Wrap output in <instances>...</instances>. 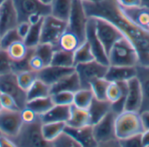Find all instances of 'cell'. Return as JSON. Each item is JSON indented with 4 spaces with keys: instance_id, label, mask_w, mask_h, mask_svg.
Segmentation results:
<instances>
[{
    "instance_id": "13",
    "label": "cell",
    "mask_w": 149,
    "mask_h": 147,
    "mask_svg": "<svg viewBox=\"0 0 149 147\" xmlns=\"http://www.w3.org/2000/svg\"><path fill=\"white\" fill-rule=\"evenodd\" d=\"M86 40L89 43L92 52L94 55V59L103 64L109 65L108 54L99 39L96 32L95 19L93 17H89L87 29H86Z\"/></svg>"
},
{
    "instance_id": "25",
    "label": "cell",
    "mask_w": 149,
    "mask_h": 147,
    "mask_svg": "<svg viewBox=\"0 0 149 147\" xmlns=\"http://www.w3.org/2000/svg\"><path fill=\"white\" fill-rule=\"evenodd\" d=\"M73 0H53L51 4V14L67 21L72 11Z\"/></svg>"
},
{
    "instance_id": "34",
    "label": "cell",
    "mask_w": 149,
    "mask_h": 147,
    "mask_svg": "<svg viewBox=\"0 0 149 147\" xmlns=\"http://www.w3.org/2000/svg\"><path fill=\"white\" fill-rule=\"evenodd\" d=\"M74 62L75 65L77 64H80V63H86V62H89L92 61L94 59V55L92 52L91 46L89 45V43L86 40L85 42H83L74 52Z\"/></svg>"
},
{
    "instance_id": "11",
    "label": "cell",
    "mask_w": 149,
    "mask_h": 147,
    "mask_svg": "<svg viewBox=\"0 0 149 147\" xmlns=\"http://www.w3.org/2000/svg\"><path fill=\"white\" fill-rule=\"evenodd\" d=\"M23 121L20 110H0V131L3 135L13 139L20 131Z\"/></svg>"
},
{
    "instance_id": "19",
    "label": "cell",
    "mask_w": 149,
    "mask_h": 147,
    "mask_svg": "<svg viewBox=\"0 0 149 147\" xmlns=\"http://www.w3.org/2000/svg\"><path fill=\"white\" fill-rule=\"evenodd\" d=\"M125 14L138 26L149 32V9L146 6L137 7H123L121 6Z\"/></svg>"
},
{
    "instance_id": "46",
    "label": "cell",
    "mask_w": 149,
    "mask_h": 147,
    "mask_svg": "<svg viewBox=\"0 0 149 147\" xmlns=\"http://www.w3.org/2000/svg\"><path fill=\"white\" fill-rule=\"evenodd\" d=\"M45 67H46L44 63V61L34 53V48L32 50V53L31 54V57L29 59V68L31 70H33L35 72H39L41 69H43Z\"/></svg>"
},
{
    "instance_id": "58",
    "label": "cell",
    "mask_w": 149,
    "mask_h": 147,
    "mask_svg": "<svg viewBox=\"0 0 149 147\" xmlns=\"http://www.w3.org/2000/svg\"><path fill=\"white\" fill-rule=\"evenodd\" d=\"M1 135H3V134H2V132H1V131H0V136H1Z\"/></svg>"
},
{
    "instance_id": "1",
    "label": "cell",
    "mask_w": 149,
    "mask_h": 147,
    "mask_svg": "<svg viewBox=\"0 0 149 147\" xmlns=\"http://www.w3.org/2000/svg\"><path fill=\"white\" fill-rule=\"evenodd\" d=\"M88 17L102 18L111 22L128 39L139 53V65H149V32L135 25L123 11L118 0L98 3L83 1Z\"/></svg>"
},
{
    "instance_id": "31",
    "label": "cell",
    "mask_w": 149,
    "mask_h": 147,
    "mask_svg": "<svg viewBox=\"0 0 149 147\" xmlns=\"http://www.w3.org/2000/svg\"><path fill=\"white\" fill-rule=\"evenodd\" d=\"M55 104L52 96H48L45 97H40V98H36L33 100L27 101L25 106L31 109L38 116H41L45 112H47Z\"/></svg>"
},
{
    "instance_id": "39",
    "label": "cell",
    "mask_w": 149,
    "mask_h": 147,
    "mask_svg": "<svg viewBox=\"0 0 149 147\" xmlns=\"http://www.w3.org/2000/svg\"><path fill=\"white\" fill-rule=\"evenodd\" d=\"M52 147H81L80 144L68 132L64 131L53 141L51 142Z\"/></svg>"
},
{
    "instance_id": "35",
    "label": "cell",
    "mask_w": 149,
    "mask_h": 147,
    "mask_svg": "<svg viewBox=\"0 0 149 147\" xmlns=\"http://www.w3.org/2000/svg\"><path fill=\"white\" fill-rule=\"evenodd\" d=\"M43 19L37 24L31 25L30 31L27 36L24 39V42L25 43V45L30 48L36 47L41 42V32H42Z\"/></svg>"
},
{
    "instance_id": "23",
    "label": "cell",
    "mask_w": 149,
    "mask_h": 147,
    "mask_svg": "<svg viewBox=\"0 0 149 147\" xmlns=\"http://www.w3.org/2000/svg\"><path fill=\"white\" fill-rule=\"evenodd\" d=\"M87 110L89 112L91 124L93 125L102 119L107 113L112 110L111 103L107 99L100 100L94 97Z\"/></svg>"
},
{
    "instance_id": "22",
    "label": "cell",
    "mask_w": 149,
    "mask_h": 147,
    "mask_svg": "<svg viewBox=\"0 0 149 147\" xmlns=\"http://www.w3.org/2000/svg\"><path fill=\"white\" fill-rule=\"evenodd\" d=\"M136 77L140 82L142 91V104L140 112L149 110V65H137Z\"/></svg>"
},
{
    "instance_id": "3",
    "label": "cell",
    "mask_w": 149,
    "mask_h": 147,
    "mask_svg": "<svg viewBox=\"0 0 149 147\" xmlns=\"http://www.w3.org/2000/svg\"><path fill=\"white\" fill-rule=\"evenodd\" d=\"M116 117L117 114L111 110L102 119L93 124V135L98 146H120V139L115 131Z\"/></svg>"
},
{
    "instance_id": "29",
    "label": "cell",
    "mask_w": 149,
    "mask_h": 147,
    "mask_svg": "<svg viewBox=\"0 0 149 147\" xmlns=\"http://www.w3.org/2000/svg\"><path fill=\"white\" fill-rule=\"evenodd\" d=\"M51 64L59 67L75 68L73 52L57 48L54 52Z\"/></svg>"
},
{
    "instance_id": "54",
    "label": "cell",
    "mask_w": 149,
    "mask_h": 147,
    "mask_svg": "<svg viewBox=\"0 0 149 147\" xmlns=\"http://www.w3.org/2000/svg\"><path fill=\"white\" fill-rule=\"evenodd\" d=\"M82 1H86V2H91V3H98L100 2L102 0H82Z\"/></svg>"
},
{
    "instance_id": "28",
    "label": "cell",
    "mask_w": 149,
    "mask_h": 147,
    "mask_svg": "<svg viewBox=\"0 0 149 147\" xmlns=\"http://www.w3.org/2000/svg\"><path fill=\"white\" fill-rule=\"evenodd\" d=\"M6 52L12 62H17L23 60L29 53L30 47H28L24 40L14 42L6 49Z\"/></svg>"
},
{
    "instance_id": "32",
    "label": "cell",
    "mask_w": 149,
    "mask_h": 147,
    "mask_svg": "<svg viewBox=\"0 0 149 147\" xmlns=\"http://www.w3.org/2000/svg\"><path fill=\"white\" fill-rule=\"evenodd\" d=\"M127 82H110L107 92V99L111 103H114L121 97L127 96Z\"/></svg>"
},
{
    "instance_id": "40",
    "label": "cell",
    "mask_w": 149,
    "mask_h": 147,
    "mask_svg": "<svg viewBox=\"0 0 149 147\" xmlns=\"http://www.w3.org/2000/svg\"><path fill=\"white\" fill-rule=\"evenodd\" d=\"M54 104L58 105H72L74 99V93L69 91H60L51 95Z\"/></svg>"
},
{
    "instance_id": "4",
    "label": "cell",
    "mask_w": 149,
    "mask_h": 147,
    "mask_svg": "<svg viewBox=\"0 0 149 147\" xmlns=\"http://www.w3.org/2000/svg\"><path fill=\"white\" fill-rule=\"evenodd\" d=\"M43 123L39 118L30 124H23L17 135L12 139L16 146L41 147L50 146L42 133Z\"/></svg>"
},
{
    "instance_id": "24",
    "label": "cell",
    "mask_w": 149,
    "mask_h": 147,
    "mask_svg": "<svg viewBox=\"0 0 149 147\" xmlns=\"http://www.w3.org/2000/svg\"><path fill=\"white\" fill-rule=\"evenodd\" d=\"M91 124L90 116L87 110L79 108L72 104L71 106V115L69 120L66 123V125L70 127H82Z\"/></svg>"
},
{
    "instance_id": "53",
    "label": "cell",
    "mask_w": 149,
    "mask_h": 147,
    "mask_svg": "<svg viewBox=\"0 0 149 147\" xmlns=\"http://www.w3.org/2000/svg\"><path fill=\"white\" fill-rule=\"evenodd\" d=\"M141 2H142L143 6H146L149 9V0H141Z\"/></svg>"
},
{
    "instance_id": "43",
    "label": "cell",
    "mask_w": 149,
    "mask_h": 147,
    "mask_svg": "<svg viewBox=\"0 0 149 147\" xmlns=\"http://www.w3.org/2000/svg\"><path fill=\"white\" fill-rule=\"evenodd\" d=\"M0 102L2 108L8 110H20L15 99L8 94L0 92Z\"/></svg>"
},
{
    "instance_id": "10",
    "label": "cell",
    "mask_w": 149,
    "mask_h": 147,
    "mask_svg": "<svg viewBox=\"0 0 149 147\" xmlns=\"http://www.w3.org/2000/svg\"><path fill=\"white\" fill-rule=\"evenodd\" d=\"M0 92L12 96L19 106L20 110L25 107L27 103V95L19 85L15 73L10 72L0 75Z\"/></svg>"
},
{
    "instance_id": "41",
    "label": "cell",
    "mask_w": 149,
    "mask_h": 147,
    "mask_svg": "<svg viewBox=\"0 0 149 147\" xmlns=\"http://www.w3.org/2000/svg\"><path fill=\"white\" fill-rule=\"evenodd\" d=\"M19 40H23V39L19 36L17 29L16 28L11 29L1 36V47L2 49H6L11 44Z\"/></svg>"
},
{
    "instance_id": "7",
    "label": "cell",
    "mask_w": 149,
    "mask_h": 147,
    "mask_svg": "<svg viewBox=\"0 0 149 147\" xmlns=\"http://www.w3.org/2000/svg\"><path fill=\"white\" fill-rule=\"evenodd\" d=\"M109 65L103 64L96 60L75 65V71L79 78L81 88L90 89L91 83L96 79L105 77Z\"/></svg>"
},
{
    "instance_id": "45",
    "label": "cell",
    "mask_w": 149,
    "mask_h": 147,
    "mask_svg": "<svg viewBox=\"0 0 149 147\" xmlns=\"http://www.w3.org/2000/svg\"><path fill=\"white\" fill-rule=\"evenodd\" d=\"M142 134V133H141ZM141 134L134 135L127 139H120V146L122 147H141Z\"/></svg>"
},
{
    "instance_id": "36",
    "label": "cell",
    "mask_w": 149,
    "mask_h": 147,
    "mask_svg": "<svg viewBox=\"0 0 149 147\" xmlns=\"http://www.w3.org/2000/svg\"><path fill=\"white\" fill-rule=\"evenodd\" d=\"M55 50L56 47L48 43H39L36 47H34L35 54H37L44 61L45 66H48L52 63Z\"/></svg>"
},
{
    "instance_id": "5",
    "label": "cell",
    "mask_w": 149,
    "mask_h": 147,
    "mask_svg": "<svg viewBox=\"0 0 149 147\" xmlns=\"http://www.w3.org/2000/svg\"><path fill=\"white\" fill-rule=\"evenodd\" d=\"M115 131L116 136L119 139L141 134L145 129L142 124L141 114L135 111L124 110L117 115Z\"/></svg>"
},
{
    "instance_id": "16",
    "label": "cell",
    "mask_w": 149,
    "mask_h": 147,
    "mask_svg": "<svg viewBox=\"0 0 149 147\" xmlns=\"http://www.w3.org/2000/svg\"><path fill=\"white\" fill-rule=\"evenodd\" d=\"M75 71V68H65L50 64L38 72V77L49 86H52L59 80Z\"/></svg>"
},
{
    "instance_id": "33",
    "label": "cell",
    "mask_w": 149,
    "mask_h": 147,
    "mask_svg": "<svg viewBox=\"0 0 149 147\" xmlns=\"http://www.w3.org/2000/svg\"><path fill=\"white\" fill-rule=\"evenodd\" d=\"M93 98H94V95L91 89L81 88L79 90L74 93L73 104L79 108L87 110L90 104L92 103Z\"/></svg>"
},
{
    "instance_id": "38",
    "label": "cell",
    "mask_w": 149,
    "mask_h": 147,
    "mask_svg": "<svg viewBox=\"0 0 149 147\" xmlns=\"http://www.w3.org/2000/svg\"><path fill=\"white\" fill-rule=\"evenodd\" d=\"M17 80L18 82V85L24 90L27 91L30 87L33 84V82L38 78V72H35L33 70H25L19 72L16 74Z\"/></svg>"
},
{
    "instance_id": "42",
    "label": "cell",
    "mask_w": 149,
    "mask_h": 147,
    "mask_svg": "<svg viewBox=\"0 0 149 147\" xmlns=\"http://www.w3.org/2000/svg\"><path fill=\"white\" fill-rule=\"evenodd\" d=\"M12 72V61L5 49H0V75Z\"/></svg>"
},
{
    "instance_id": "52",
    "label": "cell",
    "mask_w": 149,
    "mask_h": 147,
    "mask_svg": "<svg viewBox=\"0 0 149 147\" xmlns=\"http://www.w3.org/2000/svg\"><path fill=\"white\" fill-rule=\"evenodd\" d=\"M42 4H46V5H51V4H52V2L53 1V0H39Z\"/></svg>"
},
{
    "instance_id": "27",
    "label": "cell",
    "mask_w": 149,
    "mask_h": 147,
    "mask_svg": "<svg viewBox=\"0 0 149 147\" xmlns=\"http://www.w3.org/2000/svg\"><path fill=\"white\" fill-rule=\"evenodd\" d=\"M66 126V123L63 122H52V123H45L42 125V133L44 139L50 143L53 141L60 133H62Z\"/></svg>"
},
{
    "instance_id": "55",
    "label": "cell",
    "mask_w": 149,
    "mask_h": 147,
    "mask_svg": "<svg viewBox=\"0 0 149 147\" xmlns=\"http://www.w3.org/2000/svg\"><path fill=\"white\" fill-rule=\"evenodd\" d=\"M5 1H6V0H0V5H1V4H3Z\"/></svg>"
},
{
    "instance_id": "50",
    "label": "cell",
    "mask_w": 149,
    "mask_h": 147,
    "mask_svg": "<svg viewBox=\"0 0 149 147\" xmlns=\"http://www.w3.org/2000/svg\"><path fill=\"white\" fill-rule=\"evenodd\" d=\"M140 114H141L142 124H143V127H144L145 131L149 130V110L141 111V112H140Z\"/></svg>"
},
{
    "instance_id": "37",
    "label": "cell",
    "mask_w": 149,
    "mask_h": 147,
    "mask_svg": "<svg viewBox=\"0 0 149 147\" xmlns=\"http://www.w3.org/2000/svg\"><path fill=\"white\" fill-rule=\"evenodd\" d=\"M109 84H110V82L107 81L105 77H101L93 81L91 83L90 89L93 92L94 97L100 99V100L107 99V92Z\"/></svg>"
},
{
    "instance_id": "49",
    "label": "cell",
    "mask_w": 149,
    "mask_h": 147,
    "mask_svg": "<svg viewBox=\"0 0 149 147\" xmlns=\"http://www.w3.org/2000/svg\"><path fill=\"white\" fill-rule=\"evenodd\" d=\"M16 146L13 140L4 135L0 136V147H13Z\"/></svg>"
},
{
    "instance_id": "56",
    "label": "cell",
    "mask_w": 149,
    "mask_h": 147,
    "mask_svg": "<svg viewBox=\"0 0 149 147\" xmlns=\"http://www.w3.org/2000/svg\"><path fill=\"white\" fill-rule=\"evenodd\" d=\"M2 47H1V35H0V49H1Z\"/></svg>"
},
{
    "instance_id": "14",
    "label": "cell",
    "mask_w": 149,
    "mask_h": 147,
    "mask_svg": "<svg viewBox=\"0 0 149 147\" xmlns=\"http://www.w3.org/2000/svg\"><path fill=\"white\" fill-rule=\"evenodd\" d=\"M18 23V14L13 1L6 0L0 5V35L16 28Z\"/></svg>"
},
{
    "instance_id": "8",
    "label": "cell",
    "mask_w": 149,
    "mask_h": 147,
    "mask_svg": "<svg viewBox=\"0 0 149 147\" xmlns=\"http://www.w3.org/2000/svg\"><path fill=\"white\" fill-rule=\"evenodd\" d=\"M66 29L67 21L59 19L52 14L44 17L40 43H48L56 47L61 35Z\"/></svg>"
},
{
    "instance_id": "12",
    "label": "cell",
    "mask_w": 149,
    "mask_h": 147,
    "mask_svg": "<svg viewBox=\"0 0 149 147\" xmlns=\"http://www.w3.org/2000/svg\"><path fill=\"white\" fill-rule=\"evenodd\" d=\"M18 14L19 22L27 21L31 14L38 13L44 17L51 14V5L42 4L39 0H12Z\"/></svg>"
},
{
    "instance_id": "18",
    "label": "cell",
    "mask_w": 149,
    "mask_h": 147,
    "mask_svg": "<svg viewBox=\"0 0 149 147\" xmlns=\"http://www.w3.org/2000/svg\"><path fill=\"white\" fill-rule=\"evenodd\" d=\"M136 66H115L109 65L105 78L110 82H128L136 77Z\"/></svg>"
},
{
    "instance_id": "2",
    "label": "cell",
    "mask_w": 149,
    "mask_h": 147,
    "mask_svg": "<svg viewBox=\"0 0 149 147\" xmlns=\"http://www.w3.org/2000/svg\"><path fill=\"white\" fill-rule=\"evenodd\" d=\"M108 60L109 65L137 66L139 65V53L128 39L122 37L111 48Z\"/></svg>"
},
{
    "instance_id": "21",
    "label": "cell",
    "mask_w": 149,
    "mask_h": 147,
    "mask_svg": "<svg viewBox=\"0 0 149 147\" xmlns=\"http://www.w3.org/2000/svg\"><path fill=\"white\" fill-rule=\"evenodd\" d=\"M81 89V83L76 71L65 76L58 82L51 86V95L60 92V91H69L75 93Z\"/></svg>"
},
{
    "instance_id": "51",
    "label": "cell",
    "mask_w": 149,
    "mask_h": 147,
    "mask_svg": "<svg viewBox=\"0 0 149 147\" xmlns=\"http://www.w3.org/2000/svg\"><path fill=\"white\" fill-rule=\"evenodd\" d=\"M141 142L143 147H149V130H146L142 132Z\"/></svg>"
},
{
    "instance_id": "9",
    "label": "cell",
    "mask_w": 149,
    "mask_h": 147,
    "mask_svg": "<svg viewBox=\"0 0 149 147\" xmlns=\"http://www.w3.org/2000/svg\"><path fill=\"white\" fill-rule=\"evenodd\" d=\"M95 26H96V32L100 39L101 43L103 44L107 54L109 53L113 46L123 36V34L120 32V30L114 26L111 22L107 21L102 18H95Z\"/></svg>"
},
{
    "instance_id": "20",
    "label": "cell",
    "mask_w": 149,
    "mask_h": 147,
    "mask_svg": "<svg viewBox=\"0 0 149 147\" xmlns=\"http://www.w3.org/2000/svg\"><path fill=\"white\" fill-rule=\"evenodd\" d=\"M72 105H58L55 104L47 112L40 116L43 124L52 122H63L67 123L71 115Z\"/></svg>"
},
{
    "instance_id": "26",
    "label": "cell",
    "mask_w": 149,
    "mask_h": 147,
    "mask_svg": "<svg viewBox=\"0 0 149 147\" xmlns=\"http://www.w3.org/2000/svg\"><path fill=\"white\" fill-rule=\"evenodd\" d=\"M81 44L82 42L80 41L79 37L73 32L70 31L69 29H66L61 35L56 46V49L60 48L63 50L74 52Z\"/></svg>"
},
{
    "instance_id": "15",
    "label": "cell",
    "mask_w": 149,
    "mask_h": 147,
    "mask_svg": "<svg viewBox=\"0 0 149 147\" xmlns=\"http://www.w3.org/2000/svg\"><path fill=\"white\" fill-rule=\"evenodd\" d=\"M142 104V91L137 77L127 82V92L126 97L125 110L139 112Z\"/></svg>"
},
{
    "instance_id": "48",
    "label": "cell",
    "mask_w": 149,
    "mask_h": 147,
    "mask_svg": "<svg viewBox=\"0 0 149 147\" xmlns=\"http://www.w3.org/2000/svg\"><path fill=\"white\" fill-rule=\"evenodd\" d=\"M119 4L123 6V7H137V6H141L142 2L141 0H118Z\"/></svg>"
},
{
    "instance_id": "30",
    "label": "cell",
    "mask_w": 149,
    "mask_h": 147,
    "mask_svg": "<svg viewBox=\"0 0 149 147\" xmlns=\"http://www.w3.org/2000/svg\"><path fill=\"white\" fill-rule=\"evenodd\" d=\"M26 95L27 101L51 96V86L38 78L26 91Z\"/></svg>"
},
{
    "instance_id": "57",
    "label": "cell",
    "mask_w": 149,
    "mask_h": 147,
    "mask_svg": "<svg viewBox=\"0 0 149 147\" xmlns=\"http://www.w3.org/2000/svg\"><path fill=\"white\" fill-rule=\"evenodd\" d=\"M2 109H3V108H2V105H1V102H0V110H1Z\"/></svg>"
},
{
    "instance_id": "17",
    "label": "cell",
    "mask_w": 149,
    "mask_h": 147,
    "mask_svg": "<svg viewBox=\"0 0 149 147\" xmlns=\"http://www.w3.org/2000/svg\"><path fill=\"white\" fill-rule=\"evenodd\" d=\"M65 131L71 134L80 144L81 147L98 146V144L93 135V129L92 124L78 128L70 127L66 125Z\"/></svg>"
},
{
    "instance_id": "47",
    "label": "cell",
    "mask_w": 149,
    "mask_h": 147,
    "mask_svg": "<svg viewBox=\"0 0 149 147\" xmlns=\"http://www.w3.org/2000/svg\"><path fill=\"white\" fill-rule=\"evenodd\" d=\"M30 28H31V24L28 21H21L18 23L17 26L16 27L19 36L21 37V39L23 40L27 36V34L30 31Z\"/></svg>"
},
{
    "instance_id": "6",
    "label": "cell",
    "mask_w": 149,
    "mask_h": 147,
    "mask_svg": "<svg viewBox=\"0 0 149 147\" xmlns=\"http://www.w3.org/2000/svg\"><path fill=\"white\" fill-rule=\"evenodd\" d=\"M89 17L82 0H73L72 11L67 20V29L73 32L83 43L86 39V29Z\"/></svg>"
},
{
    "instance_id": "44",
    "label": "cell",
    "mask_w": 149,
    "mask_h": 147,
    "mask_svg": "<svg viewBox=\"0 0 149 147\" xmlns=\"http://www.w3.org/2000/svg\"><path fill=\"white\" fill-rule=\"evenodd\" d=\"M20 116H21L23 124L33 123L38 118H39V117H40L27 106H25V107H24L23 109L20 110Z\"/></svg>"
}]
</instances>
